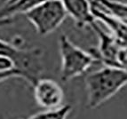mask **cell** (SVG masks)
I'll list each match as a JSON object with an SVG mask.
<instances>
[{
	"label": "cell",
	"mask_w": 127,
	"mask_h": 119,
	"mask_svg": "<svg viewBox=\"0 0 127 119\" xmlns=\"http://www.w3.org/2000/svg\"><path fill=\"white\" fill-rule=\"evenodd\" d=\"M17 71L15 68L14 63L9 58L4 56H0V73Z\"/></svg>",
	"instance_id": "10"
},
{
	"label": "cell",
	"mask_w": 127,
	"mask_h": 119,
	"mask_svg": "<svg viewBox=\"0 0 127 119\" xmlns=\"http://www.w3.org/2000/svg\"><path fill=\"white\" fill-rule=\"evenodd\" d=\"M62 66L61 79L63 82L84 75L93 64L98 62L92 52H86L75 45L69 37L62 35L59 40Z\"/></svg>",
	"instance_id": "3"
},
{
	"label": "cell",
	"mask_w": 127,
	"mask_h": 119,
	"mask_svg": "<svg viewBox=\"0 0 127 119\" xmlns=\"http://www.w3.org/2000/svg\"><path fill=\"white\" fill-rule=\"evenodd\" d=\"M14 21H16V18H4V19H0V28L7 25H11Z\"/></svg>",
	"instance_id": "12"
},
{
	"label": "cell",
	"mask_w": 127,
	"mask_h": 119,
	"mask_svg": "<svg viewBox=\"0 0 127 119\" xmlns=\"http://www.w3.org/2000/svg\"><path fill=\"white\" fill-rule=\"evenodd\" d=\"M13 77H20L21 75L18 71H12V72H6V73H0V83H2L4 81L7 79L13 78Z\"/></svg>",
	"instance_id": "11"
},
{
	"label": "cell",
	"mask_w": 127,
	"mask_h": 119,
	"mask_svg": "<svg viewBox=\"0 0 127 119\" xmlns=\"http://www.w3.org/2000/svg\"><path fill=\"white\" fill-rule=\"evenodd\" d=\"M45 0H6L0 7V19L16 18L18 14L31 10Z\"/></svg>",
	"instance_id": "7"
},
{
	"label": "cell",
	"mask_w": 127,
	"mask_h": 119,
	"mask_svg": "<svg viewBox=\"0 0 127 119\" xmlns=\"http://www.w3.org/2000/svg\"><path fill=\"white\" fill-rule=\"evenodd\" d=\"M40 36H47L68 17L62 0H45L24 14Z\"/></svg>",
	"instance_id": "4"
},
{
	"label": "cell",
	"mask_w": 127,
	"mask_h": 119,
	"mask_svg": "<svg viewBox=\"0 0 127 119\" xmlns=\"http://www.w3.org/2000/svg\"><path fill=\"white\" fill-rule=\"evenodd\" d=\"M23 39L14 37L10 42L0 38V56L9 58L14 63L15 68L32 86L44 72L43 51L39 48H21Z\"/></svg>",
	"instance_id": "2"
},
{
	"label": "cell",
	"mask_w": 127,
	"mask_h": 119,
	"mask_svg": "<svg viewBox=\"0 0 127 119\" xmlns=\"http://www.w3.org/2000/svg\"><path fill=\"white\" fill-rule=\"evenodd\" d=\"M85 83L87 106L96 109L127 85V69L104 66L87 75Z\"/></svg>",
	"instance_id": "1"
},
{
	"label": "cell",
	"mask_w": 127,
	"mask_h": 119,
	"mask_svg": "<svg viewBox=\"0 0 127 119\" xmlns=\"http://www.w3.org/2000/svg\"><path fill=\"white\" fill-rule=\"evenodd\" d=\"M68 16L74 20L76 27L84 29L96 22L90 0H62Z\"/></svg>",
	"instance_id": "6"
},
{
	"label": "cell",
	"mask_w": 127,
	"mask_h": 119,
	"mask_svg": "<svg viewBox=\"0 0 127 119\" xmlns=\"http://www.w3.org/2000/svg\"><path fill=\"white\" fill-rule=\"evenodd\" d=\"M92 5L104 13L127 22V3L118 0H90Z\"/></svg>",
	"instance_id": "8"
},
{
	"label": "cell",
	"mask_w": 127,
	"mask_h": 119,
	"mask_svg": "<svg viewBox=\"0 0 127 119\" xmlns=\"http://www.w3.org/2000/svg\"><path fill=\"white\" fill-rule=\"evenodd\" d=\"M5 1H6V0H0V2H2L3 4H4V3L5 2Z\"/></svg>",
	"instance_id": "13"
},
{
	"label": "cell",
	"mask_w": 127,
	"mask_h": 119,
	"mask_svg": "<svg viewBox=\"0 0 127 119\" xmlns=\"http://www.w3.org/2000/svg\"><path fill=\"white\" fill-rule=\"evenodd\" d=\"M36 103L44 110L60 109L64 102L65 94L58 82L50 78H39L33 85Z\"/></svg>",
	"instance_id": "5"
},
{
	"label": "cell",
	"mask_w": 127,
	"mask_h": 119,
	"mask_svg": "<svg viewBox=\"0 0 127 119\" xmlns=\"http://www.w3.org/2000/svg\"><path fill=\"white\" fill-rule=\"evenodd\" d=\"M18 119H22V118H18Z\"/></svg>",
	"instance_id": "14"
},
{
	"label": "cell",
	"mask_w": 127,
	"mask_h": 119,
	"mask_svg": "<svg viewBox=\"0 0 127 119\" xmlns=\"http://www.w3.org/2000/svg\"><path fill=\"white\" fill-rule=\"evenodd\" d=\"M71 109L70 105H63L57 109L38 112L27 119H67L71 112Z\"/></svg>",
	"instance_id": "9"
}]
</instances>
